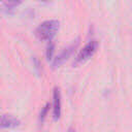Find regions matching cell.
I'll return each mask as SVG.
<instances>
[{
  "mask_svg": "<svg viewBox=\"0 0 132 132\" xmlns=\"http://www.w3.org/2000/svg\"><path fill=\"white\" fill-rule=\"evenodd\" d=\"M23 0H0L2 6L7 9V10H10V9H13L15 8L16 6H19L21 3H22Z\"/></svg>",
  "mask_w": 132,
  "mask_h": 132,
  "instance_id": "cell-6",
  "label": "cell"
},
{
  "mask_svg": "<svg viewBox=\"0 0 132 132\" xmlns=\"http://www.w3.org/2000/svg\"><path fill=\"white\" fill-rule=\"evenodd\" d=\"M60 27V22L58 20H47L39 24L35 30V35L39 40L51 41L57 34Z\"/></svg>",
  "mask_w": 132,
  "mask_h": 132,
  "instance_id": "cell-1",
  "label": "cell"
},
{
  "mask_svg": "<svg viewBox=\"0 0 132 132\" xmlns=\"http://www.w3.org/2000/svg\"><path fill=\"white\" fill-rule=\"evenodd\" d=\"M78 41H79V39H76V40H74V42H72L69 46H67L66 48H64L55 59H54V62H53V67L54 68H58V67H60L65 61H67L68 59H69V57L72 55V53H73V51L77 47V45H78Z\"/></svg>",
  "mask_w": 132,
  "mask_h": 132,
  "instance_id": "cell-3",
  "label": "cell"
},
{
  "mask_svg": "<svg viewBox=\"0 0 132 132\" xmlns=\"http://www.w3.org/2000/svg\"><path fill=\"white\" fill-rule=\"evenodd\" d=\"M20 120L11 114L0 116V128H15L20 126Z\"/></svg>",
  "mask_w": 132,
  "mask_h": 132,
  "instance_id": "cell-5",
  "label": "cell"
},
{
  "mask_svg": "<svg viewBox=\"0 0 132 132\" xmlns=\"http://www.w3.org/2000/svg\"><path fill=\"white\" fill-rule=\"evenodd\" d=\"M54 52H55V44L52 42V40L50 41L47 47H46V59L50 61L53 59V56H54Z\"/></svg>",
  "mask_w": 132,
  "mask_h": 132,
  "instance_id": "cell-7",
  "label": "cell"
},
{
  "mask_svg": "<svg viewBox=\"0 0 132 132\" xmlns=\"http://www.w3.org/2000/svg\"><path fill=\"white\" fill-rule=\"evenodd\" d=\"M40 1H42V2H46V1H48V0H40Z\"/></svg>",
  "mask_w": 132,
  "mask_h": 132,
  "instance_id": "cell-9",
  "label": "cell"
},
{
  "mask_svg": "<svg viewBox=\"0 0 132 132\" xmlns=\"http://www.w3.org/2000/svg\"><path fill=\"white\" fill-rule=\"evenodd\" d=\"M61 116V92L59 88L54 89L53 93V118L55 121L59 120Z\"/></svg>",
  "mask_w": 132,
  "mask_h": 132,
  "instance_id": "cell-4",
  "label": "cell"
},
{
  "mask_svg": "<svg viewBox=\"0 0 132 132\" xmlns=\"http://www.w3.org/2000/svg\"><path fill=\"white\" fill-rule=\"evenodd\" d=\"M98 46H99V43H98L97 40H91V41H89L80 50V52L76 56V59H75L74 64L75 65H78V64H81V63H85L86 61H88L90 58H92L95 55V53L98 50Z\"/></svg>",
  "mask_w": 132,
  "mask_h": 132,
  "instance_id": "cell-2",
  "label": "cell"
},
{
  "mask_svg": "<svg viewBox=\"0 0 132 132\" xmlns=\"http://www.w3.org/2000/svg\"><path fill=\"white\" fill-rule=\"evenodd\" d=\"M48 107H50V104L47 103V104H45V106L41 109L40 114H39V121H40V122H43V121H44V119H45V117H46V114H47V111H48Z\"/></svg>",
  "mask_w": 132,
  "mask_h": 132,
  "instance_id": "cell-8",
  "label": "cell"
}]
</instances>
